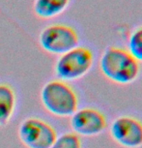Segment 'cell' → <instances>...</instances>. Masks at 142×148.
<instances>
[{"mask_svg":"<svg viewBox=\"0 0 142 148\" xmlns=\"http://www.w3.org/2000/svg\"><path fill=\"white\" fill-rule=\"evenodd\" d=\"M41 104L47 112L56 117H71L79 107V94L74 86L65 80L51 79L40 92Z\"/></svg>","mask_w":142,"mask_h":148,"instance_id":"1","label":"cell"},{"mask_svg":"<svg viewBox=\"0 0 142 148\" xmlns=\"http://www.w3.org/2000/svg\"><path fill=\"white\" fill-rule=\"evenodd\" d=\"M102 74L117 84H130L137 79L140 73L139 62L128 49L109 47L102 52L99 61Z\"/></svg>","mask_w":142,"mask_h":148,"instance_id":"2","label":"cell"},{"mask_svg":"<svg viewBox=\"0 0 142 148\" xmlns=\"http://www.w3.org/2000/svg\"><path fill=\"white\" fill-rule=\"evenodd\" d=\"M94 64V54L90 49L77 46L59 55L54 64L57 79L74 82L87 75Z\"/></svg>","mask_w":142,"mask_h":148,"instance_id":"3","label":"cell"},{"mask_svg":"<svg viewBox=\"0 0 142 148\" xmlns=\"http://www.w3.org/2000/svg\"><path fill=\"white\" fill-rule=\"evenodd\" d=\"M18 136L21 143L27 148H51L58 134L51 122L43 117L30 115L20 122Z\"/></svg>","mask_w":142,"mask_h":148,"instance_id":"4","label":"cell"},{"mask_svg":"<svg viewBox=\"0 0 142 148\" xmlns=\"http://www.w3.org/2000/svg\"><path fill=\"white\" fill-rule=\"evenodd\" d=\"M39 44L44 51L61 55L79 46V36L74 27L64 23H51L42 29Z\"/></svg>","mask_w":142,"mask_h":148,"instance_id":"5","label":"cell"},{"mask_svg":"<svg viewBox=\"0 0 142 148\" xmlns=\"http://www.w3.org/2000/svg\"><path fill=\"white\" fill-rule=\"evenodd\" d=\"M70 126L76 135L81 136H96L107 127L104 113L98 108L84 107L79 108L70 117Z\"/></svg>","mask_w":142,"mask_h":148,"instance_id":"6","label":"cell"},{"mask_svg":"<svg viewBox=\"0 0 142 148\" xmlns=\"http://www.w3.org/2000/svg\"><path fill=\"white\" fill-rule=\"evenodd\" d=\"M110 136L125 148L142 146V121L130 115H121L113 120L109 129Z\"/></svg>","mask_w":142,"mask_h":148,"instance_id":"7","label":"cell"},{"mask_svg":"<svg viewBox=\"0 0 142 148\" xmlns=\"http://www.w3.org/2000/svg\"><path fill=\"white\" fill-rule=\"evenodd\" d=\"M18 106V95L9 82H0V127H5L15 115Z\"/></svg>","mask_w":142,"mask_h":148,"instance_id":"8","label":"cell"},{"mask_svg":"<svg viewBox=\"0 0 142 148\" xmlns=\"http://www.w3.org/2000/svg\"><path fill=\"white\" fill-rule=\"evenodd\" d=\"M71 0H34L33 11L41 18H51L60 15Z\"/></svg>","mask_w":142,"mask_h":148,"instance_id":"9","label":"cell"},{"mask_svg":"<svg viewBox=\"0 0 142 148\" xmlns=\"http://www.w3.org/2000/svg\"><path fill=\"white\" fill-rule=\"evenodd\" d=\"M128 51L138 62H142V26L133 30L129 37Z\"/></svg>","mask_w":142,"mask_h":148,"instance_id":"10","label":"cell"},{"mask_svg":"<svg viewBox=\"0 0 142 148\" xmlns=\"http://www.w3.org/2000/svg\"><path fill=\"white\" fill-rule=\"evenodd\" d=\"M51 148H82V140L79 136L73 132L64 133L57 136Z\"/></svg>","mask_w":142,"mask_h":148,"instance_id":"11","label":"cell"}]
</instances>
